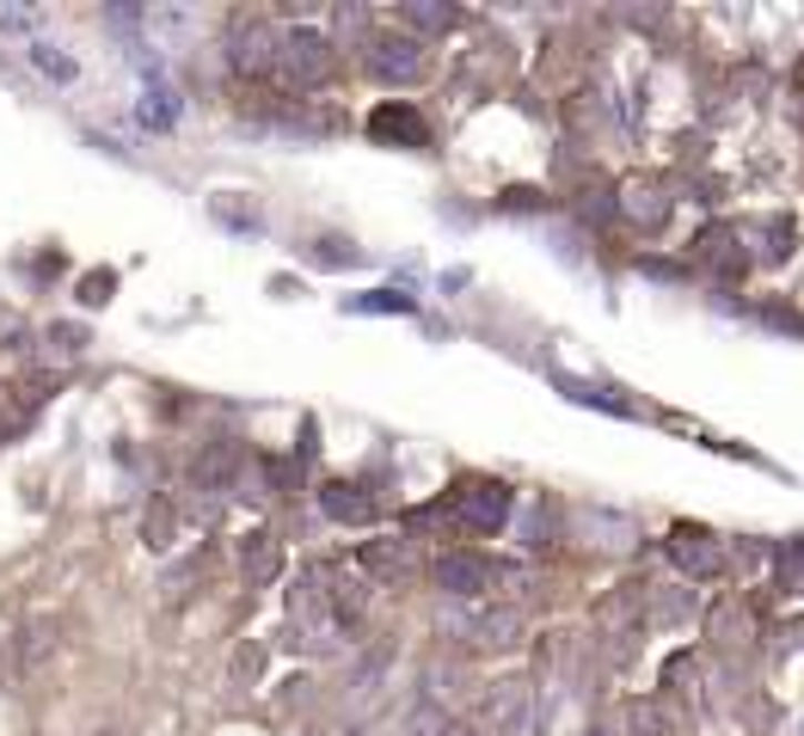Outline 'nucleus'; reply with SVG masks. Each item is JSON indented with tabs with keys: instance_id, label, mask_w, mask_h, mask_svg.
Masks as SVG:
<instances>
[{
	"instance_id": "nucleus-1",
	"label": "nucleus",
	"mask_w": 804,
	"mask_h": 736,
	"mask_svg": "<svg viewBox=\"0 0 804 736\" xmlns=\"http://www.w3.org/2000/svg\"><path fill=\"white\" fill-rule=\"evenodd\" d=\"M455 515L467 528H479V534H498L510 522V485H498V479H461L455 485Z\"/></svg>"
},
{
	"instance_id": "nucleus-2",
	"label": "nucleus",
	"mask_w": 804,
	"mask_h": 736,
	"mask_svg": "<svg viewBox=\"0 0 804 736\" xmlns=\"http://www.w3.org/2000/svg\"><path fill=\"white\" fill-rule=\"evenodd\" d=\"M277 68H283V80H295V86H314V80H326V68H332V43L319 38V31H289V38H277Z\"/></svg>"
},
{
	"instance_id": "nucleus-3",
	"label": "nucleus",
	"mask_w": 804,
	"mask_h": 736,
	"mask_svg": "<svg viewBox=\"0 0 804 736\" xmlns=\"http://www.w3.org/2000/svg\"><path fill=\"white\" fill-rule=\"evenodd\" d=\"M670 565L675 571H688V577H712L719 571V559H725V546H719V534H706V528H694V522H682V528H670Z\"/></svg>"
},
{
	"instance_id": "nucleus-4",
	"label": "nucleus",
	"mask_w": 804,
	"mask_h": 736,
	"mask_svg": "<svg viewBox=\"0 0 804 736\" xmlns=\"http://www.w3.org/2000/svg\"><path fill=\"white\" fill-rule=\"evenodd\" d=\"M436 583L449 595H486L491 583H498V571H491L479 552H442V559H436Z\"/></svg>"
},
{
	"instance_id": "nucleus-5",
	"label": "nucleus",
	"mask_w": 804,
	"mask_h": 736,
	"mask_svg": "<svg viewBox=\"0 0 804 736\" xmlns=\"http://www.w3.org/2000/svg\"><path fill=\"white\" fill-rule=\"evenodd\" d=\"M369 135H375V142H387V147H424V142H430V123H424L411 105H381L369 117Z\"/></svg>"
},
{
	"instance_id": "nucleus-6",
	"label": "nucleus",
	"mask_w": 804,
	"mask_h": 736,
	"mask_svg": "<svg viewBox=\"0 0 804 736\" xmlns=\"http://www.w3.org/2000/svg\"><path fill=\"white\" fill-rule=\"evenodd\" d=\"M369 74L375 80H418L424 74V43L411 38H381L369 50Z\"/></svg>"
},
{
	"instance_id": "nucleus-7",
	"label": "nucleus",
	"mask_w": 804,
	"mask_h": 736,
	"mask_svg": "<svg viewBox=\"0 0 804 736\" xmlns=\"http://www.w3.org/2000/svg\"><path fill=\"white\" fill-rule=\"evenodd\" d=\"M135 117H142V130H172V117H179V99H172L166 80H142V105H135Z\"/></svg>"
},
{
	"instance_id": "nucleus-8",
	"label": "nucleus",
	"mask_w": 804,
	"mask_h": 736,
	"mask_svg": "<svg viewBox=\"0 0 804 736\" xmlns=\"http://www.w3.org/2000/svg\"><path fill=\"white\" fill-rule=\"evenodd\" d=\"M319 510H326L332 522H369V515H375V503L363 498V485H344V479H338V485H326V491H319Z\"/></svg>"
},
{
	"instance_id": "nucleus-9",
	"label": "nucleus",
	"mask_w": 804,
	"mask_h": 736,
	"mask_svg": "<svg viewBox=\"0 0 804 736\" xmlns=\"http://www.w3.org/2000/svg\"><path fill=\"white\" fill-rule=\"evenodd\" d=\"M240 565H246V577H252V583H271V577H277V565H283L277 540H271V534H252V540H246V552H240Z\"/></svg>"
},
{
	"instance_id": "nucleus-10",
	"label": "nucleus",
	"mask_w": 804,
	"mask_h": 736,
	"mask_svg": "<svg viewBox=\"0 0 804 736\" xmlns=\"http://www.w3.org/2000/svg\"><path fill=\"white\" fill-rule=\"evenodd\" d=\"M363 565H369L375 577H399V571H406V546H394V540H369V546H363Z\"/></svg>"
},
{
	"instance_id": "nucleus-11",
	"label": "nucleus",
	"mask_w": 804,
	"mask_h": 736,
	"mask_svg": "<svg viewBox=\"0 0 804 736\" xmlns=\"http://www.w3.org/2000/svg\"><path fill=\"white\" fill-rule=\"evenodd\" d=\"M31 62H38V74H50V80H74L80 74V62H74V55H68V50H55V43H31Z\"/></svg>"
},
{
	"instance_id": "nucleus-12",
	"label": "nucleus",
	"mask_w": 804,
	"mask_h": 736,
	"mask_svg": "<svg viewBox=\"0 0 804 736\" xmlns=\"http://www.w3.org/2000/svg\"><path fill=\"white\" fill-rule=\"evenodd\" d=\"M80 301H86V307L111 301V270H93V276H86V283H80Z\"/></svg>"
},
{
	"instance_id": "nucleus-13",
	"label": "nucleus",
	"mask_w": 804,
	"mask_h": 736,
	"mask_svg": "<svg viewBox=\"0 0 804 736\" xmlns=\"http://www.w3.org/2000/svg\"><path fill=\"white\" fill-rule=\"evenodd\" d=\"M411 25H424V31H442V25H455V13H442V7H411Z\"/></svg>"
}]
</instances>
